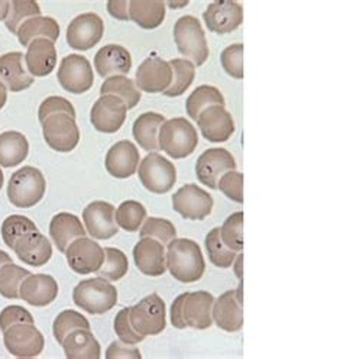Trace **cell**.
Instances as JSON below:
<instances>
[{"instance_id": "74e56055", "label": "cell", "mask_w": 343, "mask_h": 359, "mask_svg": "<svg viewBox=\"0 0 343 359\" xmlns=\"http://www.w3.org/2000/svg\"><path fill=\"white\" fill-rule=\"evenodd\" d=\"M147 219V209L136 200H126L114 210V220L126 232H138Z\"/></svg>"}, {"instance_id": "6da1fadb", "label": "cell", "mask_w": 343, "mask_h": 359, "mask_svg": "<svg viewBox=\"0 0 343 359\" xmlns=\"http://www.w3.org/2000/svg\"><path fill=\"white\" fill-rule=\"evenodd\" d=\"M166 262L170 274L177 281L184 284L200 281L206 271V261L201 248L193 239H173L167 245Z\"/></svg>"}, {"instance_id": "60d3db41", "label": "cell", "mask_w": 343, "mask_h": 359, "mask_svg": "<svg viewBox=\"0 0 343 359\" xmlns=\"http://www.w3.org/2000/svg\"><path fill=\"white\" fill-rule=\"evenodd\" d=\"M129 269V261L125 252L118 248H105V261L97 269V277H102L110 283L122 280Z\"/></svg>"}, {"instance_id": "7c38bea8", "label": "cell", "mask_w": 343, "mask_h": 359, "mask_svg": "<svg viewBox=\"0 0 343 359\" xmlns=\"http://www.w3.org/2000/svg\"><path fill=\"white\" fill-rule=\"evenodd\" d=\"M4 344L16 358H35L45 346L43 334L32 323H16L4 332Z\"/></svg>"}, {"instance_id": "d6a6232c", "label": "cell", "mask_w": 343, "mask_h": 359, "mask_svg": "<svg viewBox=\"0 0 343 359\" xmlns=\"http://www.w3.org/2000/svg\"><path fill=\"white\" fill-rule=\"evenodd\" d=\"M29 142L24 133L6 130L0 133V167L12 168L27 160Z\"/></svg>"}, {"instance_id": "5b68a950", "label": "cell", "mask_w": 343, "mask_h": 359, "mask_svg": "<svg viewBox=\"0 0 343 359\" xmlns=\"http://www.w3.org/2000/svg\"><path fill=\"white\" fill-rule=\"evenodd\" d=\"M174 41L178 53L200 67L209 60L210 51L200 20L191 15L181 16L174 25Z\"/></svg>"}, {"instance_id": "7dc6e473", "label": "cell", "mask_w": 343, "mask_h": 359, "mask_svg": "<svg viewBox=\"0 0 343 359\" xmlns=\"http://www.w3.org/2000/svg\"><path fill=\"white\" fill-rule=\"evenodd\" d=\"M220 62L223 70L232 79L242 80L245 77L243 72V43H232L226 47L220 54Z\"/></svg>"}, {"instance_id": "816d5d0a", "label": "cell", "mask_w": 343, "mask_h": 359, "mask_svg": "<svg viewBox=\"0 0 343 359\" xmlns=\"http://www.w3.org/2000/svg\"><path fill=\"white\" fill-rule=\"evenodd\" d=\"M16 323H32L35 325L34 316L29 310L22 306H8L0 311V330L5 332L8 327Z\"/></svg>"}, {"instance_id": "6f0895ef", "label": "cell", "mask_w": 343, "mask_h": 359, "mask_svg": "<svg viewBox=\"0 0 343 359\" xmlns=\"http://www.w3.org/2000/svg\"><path fill=\"white\" fill-rule=\"evenodd\" d=\"M11 9V0H0V20H6Z\"/></svg>"}, {"instance_id": "c3c4849f", "label": "cell", "mask_w": 343, "mask_h": 359, "mask_svg": "<svg viewBox=\"0 0 343 359\" xmlns=\"http://www.w3.org/2000/svg\"><path fill=\"white\" fill-rule=\"evenodd\" d=\"M217 189L227 198L235 201V203H239V205L243 203V174L242 172L236 170L224 172L219 180Z\"/></svg>"}, {"instance_id": "30bf717a", "label": "cell", "mask_w": 343, "mask_h": 359, "mask_svg": "<svg viewBox=\"0 0 343 359\" xmlns=\"http://www.w3.org/2000/svg\"><path fill=\"white\" fill-rule=\"evenodd\" d=\"M105 35L103 19L93 12L76 16L67 28V43L76 51H88L102 41Z\"/></svg>"}, {"instance_id": "7a4b0ae2", "label": "cell", "mask_w": 343, "mask_h": 359, "mask_svg": "<svg viewBox=\"0 0 343 359\" xmlns=\"http://www.w3.org/2000/svg\"><path fill=\"white\" fill-rule=\"evenodd\" d=\"M199 145L197 129L186 118L168 119L159 128L158 147L174 160L190 156Z\"/></svg>"}, {"instance_id": "7402d4cb", "label": "cell", "mask_w": 343, "mask_h": 359, "mask_svg": "<svg viewBox=\"0 0 343 359\" xmlns=\"http://www.w3.org/2000/svg\"><path fill=\"white\" fill-rule=\"evenodd\" d=\"M213 303L215 297L209 291H193L186 293L182 300V320L187 327L206 330L213 325Z\"/></svg>"}, {"instance_id": "e0dca14e", "label": "cell", "mask_w": 343, "mask_h": 359, "mask_svg": "<svg viewBox=\"0 0 343 359\" xmlns=\"http://www.w3.org/2000/svg\"><path fill=\"white\" fill-rule=\"evenodd\" d=\"M114 206L109 201H91L83 210V222L87 233L96 241H107L119 232L114 220Z\"/></svg>"}, {"instance_id": "f907efd6", "label": "cell", "mask_w": 343, "mask_h": 359, "mask_svg": "<svg viewBox=\"0 0 343 359\" xmlns=\"http://www.w3.org/2000/svg\"><path fill=\"white\" fill-rule=\"evenodd\" d=\"M55 114H67L73 118H76V109L72 104L70 100L61 96H50L45 99L38 110V119L42 123L45 119Z\"/></svg>"}, {"instance_id": "f35d334b", "label": "cell", "mask_w": 343, "mask_h": 359, "mask_svg": "<svg viewBox=\"0 0 343 359\" xmlns=\"http://www.w3.org/2000/svg\"><path fill=\"white\" fill-rule=\"evenodd\" d=\"M204 246H206V251H208L209 261L215 266L222 269L231 268L234 261L236 259V255L239 254L232 251L231 248H227V246L223 243L220 238V228H213L208 235H206Z\"/></svg>"}, {"instance_id": "ab89813d", "label": "cell", "mask_w": 343, "mask_h": 359, "mask_svg": "<svg viewBox=\"0 0 343 359\" xmlns=\"http://www.w3.org/2000/svg\"><path fill=\"white\" fill-rule=\"evenodd\" d=\"M31 274L29 269L22 268L13 262L5 264L0 266V296L9 300H18L19 297V287Z\"/></svg>"}, {"instance_id": "681fc988", "label": "cell", "mask_w": 343, "mask_h": 359, "mask_svg": "<svg viewBox=\"0 0 343 359\" xmlns=\"http://www.w3.org/2000/svg\"><path fill=\"white\" fill-rule=\"evenodd\" d=\"M114 332L119 336V341L128 345H138L144 342L145 336L136 333L129 320V307L122 309L114 318Z\"/></svg>"}, {"instance_id": "ac0fdd59", "label": "cell", "mask_w": 343, "mask_h": 359, "mask_svg": "<svg viewBox=\"0 0 343 359\" xmlns=\"http://www.w3.org/2000/svg\"><path fill=\"white\" fill-rule=\"evenodd\" d=\"M173 83V70L168 61L149 57L136 70L135 84L145 93H166Z\"/></svg>"}, {"instance_id": "91938a15", "label": "cell", "mask_w": 343, "mask_h": 359, "mask_svg": "<svg viewBox=\"0 0 343 359\" xmlns=\"http://www.w3.org/2000/svg\"><path fill=\"white\" fill-rule=\"evenodd\" d=\"M9 262H12V257L8 252L0 250V266H4L5 264H9Z\"/></svg>"}, {"instance_id": "4316f807", "label": "cell", "mask_w": 343, "mask_h": 359, "mask_svg": "<svg viewBox=\"0 0 343 359\" xmlns=\"http://www.w3.org/2000/svg\"><path fill=\"white\" fill-rule=\"evenodd\" d=\"M55 43L50 39L39 38L29 43L25 54V64L28 73L35 77L50 76L57 65Z\"/></svg>"}, {"instance_id": "9c48e42d", "label": "cell", "mask_w": 343, "mask_h": 359, "mask_svg": "<svg viewBox=\"0 0 343 359\" xmlns=\"http://www.w3.org/2000/svg\"><path fill=\"white\" fill-rule=\"evenodd\" d=\"M41 125L45 142L57 152H72L80 142V129L76 118L70 115L55 114L48 116Z\"/></svg>"}, {"instance_id": "ba28073f", "label": "cell", "mask_w": 343, "mask_h": 359, "mask_svg": "<svg viewBox=\"0 0 343 359\" xmlns=\"http://www.w3.org/2000/svg\"><path fill=\"white\" fill-rule=\"evenodd\" d=\"M57 80L68 93L83 95L95 84V73L90 61L80 54H70L61 60Z\"/></svg>"}, {"instance_id": "db71d44e", "label": "cell", "mask_w": 343, "mask_h": 359, "mask_svg": "<svg viewBox=\"0 0 343 359\" xmlns=\"http://www.w3.org/2000/svg\"><path fill=\"white\" fill-rule=\"evenodd\" d=\"M107 12L118 20H129V0H109Z\"/></svg>"}, {"instance_id": "44dd1931", "label": "cell", "mask_w": 343, "mask_h": 359, "mask_svg": "<svg viewBox=\"0 0 343 359\" xmlns=\"http://www.w3.org/2000/svg\"><path fill=\"white\" fill-rule=\"evenodd\" d=\"M133 261L144 276L161 277L167 271L166 248L161 242L152 238H141L133 246Z\"/></svg>"}, {"instance_id": "277c9868", "label": "cell", "mask_w": 343, "mask_h": 359, "mask_svg": "<svg viewBox=\"0 0 343 359\" xmlns=\"http://www.w3.org/2000/svg\"><path fill=\"white\" fill-rule=\"evenodd\" d=\"M47 191V182L41 170L27 165L11 175L8 198L15 208L29 209L38 205Z\"/></svg>"}, {"instance_id": "d6986e66", "label": "cell", "mask_w": 343, "mask_h": 359, "mask_svg": "<svg viewBox=\"0 0 343 359\" xmlns=\"http://www.w3.org/2000/svg\"><path fill=\"white\" fill-rule=\"evenodd\" d=\"M197 126L204 140L213 144L229 141L236 130L234 116L224 106H210L204 109L197 118Z\"/></svg>"}, {"instance_id": "ffe728a7", "label": "cell", "mask_w": 343, "mask_h": 359, "mask_svg": "<svg viewBox=\"0 0 343 359\" xmlns=\"http://www.w3.org/2000/svg\"><path fill=\"white\" fill-rule=\"evenodd\" d=\"M141 155L136 145L128 140L112 145L106 154V171L114 178H129L138 171Z\"/></svg>"}, {"instance_id": "680465c9", "label": "cell", "mask_w": 343, "mask_h": 359, "mask_svg": "<svg viewBox=\"0 0 343 359\" xmlns=\"http://www.w3.org/2000/svg\"><path fill=\"white\" fill-rule=\"evenodd\" d=\"M8 102V88L5 87L4 83H0V110L5 107Z\"/></svg>"}, {"instance_id": "94428289", "label": "cell", "mask_w": 343, "mask_h": 359, "mask_svg": "<svg viewBox=\"0 0 343 359\" xmlns=\"http://www.w3.org/2000/svg\"><path fill=\"white\" fill-rule=\"evenodd\" d=\"M4 183H5V174H4L2 170H0V190H2Z\"/></svg>"}, {"instance_id": "603a6c76", "label": "cell", "mask_w": 343, "mask_h": 359, "mask_svg": "<svg viewBox=\"0 0 343 359\" xmlns=\"http://www.w3.org/2000/svg\"><path fill=\"white\" fill-rule=\"evenodd\" d=\"M58 283L48 274H29L19 287V297L34 307L50 306L58 297Z\"/></svg>"}, {"instance_id": "f6af8a7d", "label": "cell", "mask_w": 343, "mask_h": 359, "mask_svg": "<svg viewBox=\"0 0 343 359\" xmlns=\"http://www.w3.org/2000/svg\"><path fill=\"white\" fill-rule=\"evenodd\" d=\"M76 329H90V322L76 310H62L53 323L54 338L60 345L65 336Z\"/></svg>"}, {"instance_id": "8fae6325", "label": "cell", "mask_w": 343, "mask_h": 359, "mask_svg": "<svg viewBox=\"0 0 343 359\" xmlns=\"http://www.w3.org/2000/svg\"><path fill=\"white\" fill-rule=\"evenodd\" d=\"M215 206L213 197L197 184H186L173 196V209L187 220H203Z\"/></svg>"}, {"instance_id": "8992f818", "label": "cell", "mask_w": 343, "mask_h": 359, "mask_svg": "<svg viewBox=\"0 0 343 359\" xmlns=\"http://www.w3.org/2000/svg\"><path fill=\"white\" fill-rule=\"evenodd\" d=\"M129 320L136 333L142 336H156L167 327L166 302L156 293L142 299L129 307Z\"/></svg>"}, {"instance_id": "7bdbcfd3", "label": "cell", "mask_w": 343, "mask_h": 359, "mask_svg": "<svg viewBox=\"0 0 343 359\" xmlns=\"http://www.w3.org/2000/svg\"><path fill=\"white\" fill-rule=\"evenodd\" d=\"M35 16H41V8L35 0H11V9L5 24L8 31L16 35L20 25Z\"/></svg>"}, {"instance_id": "52a82bcc", "label": "cell", "mask_w": 343, "mask_h": 359, "mask_svg": "<svg viewBox=\"0 0 343 359\" xmlns=\"http://www.w3.org/2000/svg\"><path fill=\"white\" fill-rule=\"evenodd\" d=\"M138 175L141 184L154 194H166L177 183L174 163L158 152H149L140 163Z\"/></svg>"}, {"instance_id": "d4e9b609", "label": "cell", "mask_w": 343, "mask_h": 359, "mask_svg": "<svg viewBox=\"0 0 343 359\" xmlns=\"http://www.w3.org/2000/svg\"><path fill=\"white\" fill-rule=\"evenodd\" d=\"M130 69L132 55L122 45H105L95 55V70L102 79H109L113 76H126Z\"/></svg>"}, {"instance_id": "e575fe53", "label": "cell", "mask_w": 343, "mask_h": 359, "mask_svg": "<svg viewBox=\"0 0 343 359\" xmlns=\"http://www.w3.org/2000/svg\"><path fill=\"white\" fill-rule=\"evenodd\" d=\"M100 93L102 96L103 95L118 96L125 102L128 110L135 109L142 99L141 90L136 87L135 80L126 76H113L106 79L100 87Z\"/></svg>"}, {"instance_id": "9f6ffc18", "label": "cell", "mask_w": 343, "mask_h": 359, "mask_svg": "<svg viewBox=\"0 0 343 359\" xmlns=\"http://www.w3.org/2000/svg\"><path fill=\"white\" fill-rule=\"evenodd\" d=\"M232 266H234V269H235V274H236L238 280H239V281H243V254H242V252H239V254L236 255V259L234 261Z\"/></svg>"}, {"instance_id": "8d00e7d4", "label": "cell", "mask_w": 343, "mask_h": 359, "mask_svg": "<svg viewBox=\"0 0 343 359\" xmlns=\"http://www.w3.org/2000/svg\"><path fill=\"white\" fill-rule=\"evenodd\" d=\"M168 62L173 70V83L164 95L167 97H180L191 87L196 77V65L186 58H174Z\"/></svg>"}, {"instance_id": "836d02e7", "label": "cell", "mask_w": 343, "mask_h": 359, "mask_svg": "<svg viewBox=\"0 0 343 359\" xmlns=\"http://www.w3.org/2000/svg\"><path fill=\"white\" fill-rule=\"evenodd\" d=\"M166 121V116L161 114H156V111H147V114H142L133 122V140L140 144L142 149L148 152H156L159 149L158 132Z\"/></svg>"}, {"instance_id": "f546056e", "label": "cell", "mask_w": 343, "mask_h": 359, "mask_svg": "<svg viewBox=\"0 0 343 359\" xmlns=\"http://www.w3.org/2000/svg\"><path fill=\"white\" fill-rule=\"evenodd\" d=\"M68 359H100L102 348L90 329H76L61 344Z\"/></svg>"}, {"instance_id": "2e32d148", "label": "cell", "mask_w": 343, "mask_h": 359, "mask_svg": "<svg viewBox=\"0 0 343 359\" xmlns=\"http://www.w3.org/2000/svg\"><path fill=\"white\" fill-rule=\"evenodd\" d=\"M203 20L213 34H231L243 24V6L232 0H219L206 8Z\"/></svg>"}, {"instance_id": "5bb4252c", "label": "cell", "mask_w": 343, "mask_h": 359, "mask_svg": "<svg viewBox=\"0 0 343 359\" xmlns=\"http://www.w3.org/2000/svg\"><path fill=\"white\" fill-rule=\"evenodd\" d=\"M235 156L224 148H210L204 151L196 163V175L197 180L212 190L217 189L220 177L227 172L236 170Z\"/></svg>"}, {"instance_id": "ee69618b", "label": "cell", "mask_w": 343, "mask_h": 359, "mask_svg": "<svg viewBox=\"0 0 343 359\" xmlns=\"http://www.w3.org/2000/svg\"><path fill=\"white\" fill-rule=\"evenodd\" d=\"M220 238L227 248L235 252L243 251V212H235L223 222Z\"/></svg>"}, {"instance_id": "d590c367", "label": "cell", "mask_w": 343, "mask_h": 359, "mask_svg": "<svg viewBox=\"0 0 343 359\" xmlns=\"http://www.w3.org/2000/svg\"><path fill=\"white\" fill-rule=\"evenodd\" d=\"M226 100L220 90L215 86L203 84L199 86L194 92L189 96L186 102V110L190 119L197 121L201 111L210 106H224Z\"/></svg>"}, {"instance_id": "cb8c5ba5", "label": "cell", "mask_w": 343, "mask_h": 359, "mask_svg": "<svg viewBox=\"0 0 343 359\" xmlns=\"http://www.w3.org/2000/svg\"><path fill=\"white\" fill-rule=\"evenodd\" d=\"M213 322L224 332L236 333L243 327V303L236 297L235 290H229L215 299L212 310Z\"/></svg>"}, {"instance_id": "484cf974", "label": "cell", "mask_w": 343, "mask_h": 359, "mask_svg": "<svg viewBox=\"0 0 343 359\" xmlns=\"http://www.w3.org/2000/svg\"><path fill=\"white\" fill-rule=\"evenodd\" d=\"M24 54L19 51L0 55V83H4L12 93L24 92L35 81L24 67Z\"/></svg>"}, {"instance_id": "f5cc1de1", "label": "cell", "mask_w": 343, "mask_h": 359, "mask_svg": "<svg viewBox=\"0 0 343 359\" xmlns=\"http://www.w3.org/2000/svg\"><path fill=\"white\" fill-rule=\"evenodd\" d=\"M106 359H141L142 353L135 345L123 344L122 341H114L106 349Z\"/></svg>"}, {"instance_id": "3957f363", "label": "cell", "mask_w": 343, "mask_h": 359, "mask_svg": "<svg viewBox=\"0 0 343 359\" xmlns=\"http://www.w3.org/2000/svg\"><path fill=\"white\" fill-rule=\"evenodd\" d=\"M118 299L116 287L102 277L83 280L73 290L74 304L93 316L110 311L118 304Z\"/></svg>"}, {"instance_id": "4dcf8cb0", "label": "cell", "mask_w": 343, "mask_h": 359, "mask_svg": "<svg viewBox=\"0 0 343 359\" xmlns=\"http://www.w3.org/2000/svg\"><path fill=\"white\" fill-rule=\"evenodd\" d=\"M167 6L163 0H129V19L142 29H155L163 25Z\"/></svg>"}, {"instance_id": "9a60e30c", "label": "cell", "mask_w": 343, "mask_h": 359, "mask_svg": "<svg viewBox=\"0 0 343 359\" xmlns=\"http://www.w3.org/2000/svg\"><path fill=\"white\" fill-rule=\"evenodd\" d=\"M128 115V107L122 99L113 95L100 96L90 110V122L102 133L118 132Z\"/></svg>"}, {"instance_id": "f1b7e54d", "label": "cell", "mask_w": 343, "mask_h": 359, "mask_svg": "<svg viewBox=\"0 0 343 359\" xmlns=\"http://www.w3.org/2000/svg\"><path fill=\"white\" fill-rule=\"evenodd\" d=\"M86 235L87 231L84 228V224L81 223L80 217H77L73 213L61 212L51 219L50 236L54 241L58 251L62 254L73 241L83 238Z\"/></svg>"}, {"instance_id": "4fadbf2b", "label": "cell", "mask_w": 343, "mask_h": 359, "mask_svg": "<svg viewBox=\"0 0 343 359\" xmlns=\"http://www.w3.org/2000/svg\"><path fill=\"white\" fill-rule=\"evenodd\" d=\"M68 266L80 276L93 274L105 261V250L93 238H79L73 241L65 250Z\"/></svg>"}, {"instance_id": "83f0119b", "label": "cell", "mask_w": 343, "mask_h": 359, "mask_svg": "<svg viewBox=\"0 0 343 359\" xmlns=\"http://www.w3.org/2000/svg\"><path fill=\"white\" fill-rule=\"evenodd\" d=\"M13 252L27 265L43 266L53 257V245L47 236L38 231L20 238L15 245Z\"/></svg>"}, {"instance_id": "bcb514c9", "label": "cell", "mask_w": 343, "mask_h": 359, "mask_svg": "<svg viewBox=\"0 0 343 359\" xmlns=\"http://www.w3.org/2000/svg\"><path fill=\"white\" fill-rule=\"evenodd\" d=\"M141 238H152L161 242L164 246L168 245L173 239L177 238V229L168 219L161 217H148L140 229Z\"/></svg>"}, {"instance_id": "11a10c76", "label": "cell", "mask_w": 343, "mask_h": 359, "mask_svg": "<svg viewBox=\"0 0 343 359\" xmlns=\"http://www.w3.org/2000/svg\"><path fill=\"white\" fill-rule=\"evenodd\" d=\"M186 293L180 294L171 306V311H170V319H171V325L177 329H186V323L182 320V300H184Z\"/></svg>"}, {"instance_id": "1f68e13d", "label": "cell", "mask_w": 343, "mask_h": 359, "mask_svg": "<svg viewBox=\"0 0 343 359\" xmlns=\"http://www.w3.org/2000/svg\"><path fill=\"white\" fill-rule=\"evenodd\" d=\"M60 25L54 18L50 16H35L20 25V28L16 32L18 41L22 47H29V43L35 39L45 38L50 39L55 43V41L60 38Z\"/></svg>"}, {"instance_id": "b9f144b4", "label": "cell", "mask_w": 343, "mask_h": 359, "mask_svg": "<svg viewBox=\"0 0 343 359\" xmlns=\"http://www.w3.org/2000/svg\"><path fill=\"white\" fill-rule=\"evenodd\" d=\"M36 224L27 216L22 215H12L8 216L4 223H2V229H0V233H2L4 242L6 243L8 248L13 250L16 242L24 238L28 233L38 232Z\"/></svg>"}]
</instances>
